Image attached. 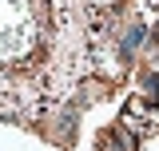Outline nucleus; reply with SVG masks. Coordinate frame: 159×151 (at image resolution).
<instances>
[{"instance_id":"obj_1","label":"nucleus","mask_w":159,"mask_h":151,"mask_svg":"<svg viewBox=\"0 0 159 151\" xmlns=\"http://www.w3.org/2000/svg\"><path fill=\"white\" fill-rule=\"evenodd\" d=\"M139 151H159V139H147V143H143Z\"/></svg>"}]
</instances>
